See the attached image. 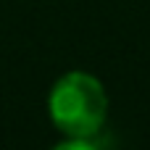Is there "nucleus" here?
Returning a JSON list of instances; mask_svg holds the SVG:
<instances>
[{
	"label": "nucleus",
	"mask_w": 150,
	"mask_h": 150,
	"mask_svg": "<svg viewBox=\"0 0 150 150\" xmlns=\"http://www.w3.org/2000/svg\"><path fill=\"white\" fill-rule=\"evenodd\" d=\"M50 119L63 137L100 134L108 116V95L100 79L84 71L63 74L47 98Z\"/></svg>",
	"instance_id": "f257e3e1"
}]
</instances>
